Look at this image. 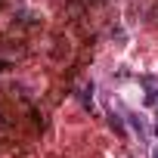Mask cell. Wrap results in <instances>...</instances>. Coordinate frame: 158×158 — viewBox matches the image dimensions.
Segmentation results:
<instances>
[{"instance_id": "6", "label": "cell", "mask_w": 158, "mask_h": 158, "mask_svg": "<svg viewBox=\"0 0 158 158\" xmlns=\"http://www.w3.org/2000/svg\"><path fill=\"white\" fill-rule=\"evenodd\" d=\"M155 136H158V127H155Z\"/></svg>"}, {"instance_id": "3", "label": "cell", "mask_w": 158, "mask_h": 158, "mask_svg": "<svg viewBox=\"0 0 158 158\" xmlns=\"http://www.w3.org/2000/svg\"><path fill=\"white\" fill-rule=\"evenodd\" d=\"M109 124H112V127H115L118 133H124V121H121V115H115V112H112V118H109Z\"/></svg>"}, {"instance_id": "2", "label": "cell", "mask_w": 158, "mask_h": 158, "mask_svg": "<svg viewBox=\"0 0 158 158\" xmlns=\"http://www.w3.org/2000/svg\"><path fill=\"white\" fill-rule=\"evenodd\" d=\"M127 118H130V127H133V130H136V133H139V139H143V143H146V136H149V127H146V121H143V118H139V115H136V112H130V115H127Z\"/></svg>"}, {"instance_id": "4", "label": "cell", "mask_w": 158, "mask_h": 158, "mask_svg": "<svg viewBox=\"0 0 158 158\" xmlns=\"http://www.w3.org/2000/svg\"><path fill=\"white\" fill-rule=\"evenodd\" d=\"M13 68V62H6V59H0V74H3V71H10Z\"/></svg>"}, {"instance_id": "5", "label": "cell", "mask_w": 158, "mask_h": 158, "mask_svg": "<svg viewBox=\"0 0 158 158\" xmlns=\"http://www.w3.org/2000/svg\"><path fill=\"white\" fill-rule=\"evenodd\" d=\"M152 158H158V146H155V149H152Z\"/></svg>"}, {"instance_id": "1", "label": "cell", "mask_w": 158, "mask_h": 158, "mask_svg": "<svg viewBox=\"0 0 158 158\" xmlns=\"http://www.w3.org/2000/svg\"><path fill=\"white\" fill-rule=\"evenodd\" d=\"M93 90H96L93 84H84V87H81V93H77V99H81V106H84V109H87L90 115L96 112V106H93Z\"/></svg>"}]
</instances>
